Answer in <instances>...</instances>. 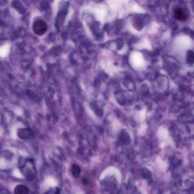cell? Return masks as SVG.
<instances>
[{
  "label": "cell",
  "mask_w": 194,
  "mask_h": 194,
  "mask_svg": "<svg viewBox=\"0 0 194 194\" xmlns=\"http://www.w3.org/2000/svg\"><path fill=\"white\" fill-rule=\"evenodd\" d=\"M22 173L29 179H32L36 174V169L32 161L29 159H23L20 165Z\"/></svg>",
  "instance_id": "obj_1"
},
{
  "label": "cell",
  "mask_w": 194,
  "mask_h": 194,
  "mask_svg": "<svg viewBox=\"0 0 194 194\" xmlns=\"http://www.w3.org/2000/svg\"><path fill=\"white\" fill-rule=\"evenodd\" d=\"M12 5H13V7H15V9H16L17 10H18L20 12L23 11V7H22L21 4L20 3V2L18 1V0H15L13 2Z\"/></svg>",
  "instance_id": "obj_7"
},
{
  "label": "cell",
  "mask_w": 194,
  "mask_h": 194,
  "mask_svg": "<svg viewBox=\"0 0 194 194\" xmlns=\"http://www.w3.org/2000/svg\"><path fill=\"white\" fill-rule=\"evenodd\" d=\"M71 172H72V175H73L74 177L75 178H78L81 173V170L79 166L76 164L72 165L71 167Z\"/></svg>",
  "instance_id": "obj_6"
},
{
  "label": "cell",
  "mask_w": 194,
  "mask_h": 194,
  "mask_svg": "<svg viewBox=\"0 0 194 194\" xmlns=\"http://www.w3.org/2000/svg\"><path fill=\"white\" fill-rule=\"evenodd\" d=\"M33 29L36 35L42 36L47 31V26L44 22L41 20H38L34 22L33 26Z\"/></svg>",
  "instance_id": "obj_2"
},
{
  "label": "cell",
  "mask_w": 194,
  "mask_h": 194,
  "mask_svg": "<svg viewBox=\"0 0 194 194\" xmlns=\"http://www.w3.org/2000/svg\"><path fill=\"white\" fill-rule=\"evenodd\" d=\"M15 194H27L29 193V189L22 185L17 186L15 189Z\"/></svg>",
  "instance_id": "obj_5"
},
{
  "label": "cell",
  "mask_w": 194,
  "mask_h": 194,
  "mask_svg": "<svg viewBox=\"0 0 194 194\" xmlns=\"http://www.w3.org/2000/svg\"><path fill=\"white\" fill-rule=\"evenodd\" d=\"M188 52L190 53V55H188L187 60H188V62L189 63L193 64V61H194V54H193V52L192 51L191 55L190 54V51H188Z\"/></svg>",
  "instance_id": "obj_8"
},
{
  "label": "cell",
  "mask_w": 194,
  "mask_h": 194,
  "mask_svg": "<svg viewBox=\"0 0 194 194\" xmlns=\"http://www.w3.org/2000/svg\"><path fill=\"white\" fill-rule=\"evenodd\" d=\"M174 15L175 18L179 21H185L188 18L187 11L181 7H178L175 9Z\"/></svg>",
  "instance_id": "obj_3"
},
{
  "label": "cell",
  "mask_w": 194,
  "mask_h": 194,
  "mask_svg": "<svg viewBox=\"0 0 194 194\" xmlns=\"http://www.w3.org/2000/svg\"><path fill=\"white\" fill-rule=\"evenodd\" d=\"M17 135L22 140H26L31 135V132L28 129H20L17 131Z\"/></svg>",
  "instance_id": "obj_4"
}]
</instances>
